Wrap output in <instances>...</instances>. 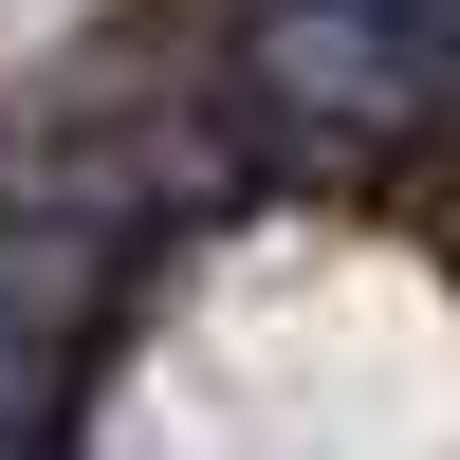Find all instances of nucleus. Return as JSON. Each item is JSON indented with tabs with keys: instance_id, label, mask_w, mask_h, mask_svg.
<instances>
[{
	"instance_id": "1",
	"label": "nucleus",
	"mask_w": 460,
	"mask_h": 460,
	"mask_svg": "<svg viewBox=\"0 0 460 460\" xmlns=\"http://www.w3.org/2000/svg\"><path fill=\"white\" fill-rule=\"evenodd\" d=\"M240 74L295 129H424L460 111V0H240Z\"/></svg>"
}]
</instances>
